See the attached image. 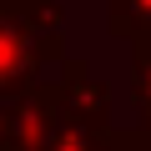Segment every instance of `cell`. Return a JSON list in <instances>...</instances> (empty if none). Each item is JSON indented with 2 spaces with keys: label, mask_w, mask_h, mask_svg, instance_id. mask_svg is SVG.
<instances>
[{
  "label": "cell",
  "mask_w": 151,
  "mask_h": 151,
  "mask_svg": "<svg viewBox=\"0 0 151 151\" xmlns=\"http://www.w3.org/2000/svg\"><path fill=\"white\" fill-rule=\"evenodd\" d=\"M111 30L116 35H141L151 45V0H111Z\"/></svg>",
  "instance_id": "6da1fadb"
}]
</instances>
